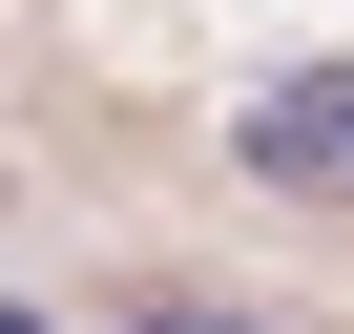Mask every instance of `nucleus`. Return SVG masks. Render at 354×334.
Here are the masks:
<instances>
[{
	"mask_svg": "<svg viewBox=\"0 0 354 334\" xmlns=\"http://www.w3.org/2000/svg\"><path fill=\"white\" fill-rule=\"evenodd\" d=\"M0 334H42V313H0Z\"/></svg>",
	"mask_w": 354,
	"mask_h": 334,
	"instance_id": "3",
	"label": "nucleus"
},
{
	"mask_svg": "<svg viewBox=\"0 0 354 334\" xmlns=\"http://www.w3.org/2000/svg\"><path fill=\"white\" fill-rule=\"evenodd\" d=\"M125 334H271V313H125Z\"/></svg>",
	"mask_w": 354,
	"mask_h": 334,
	"instance_id": "2",
	"label": "nucleus"
},
{
	"mask_svg": "<svg viewBox=\"0 0 354 334\" xmlns=\"http://www.w3.org/2000/svg\"><path fill=\"white\" fill-rule=\"evenodd\" d=\"M250 188H313V209H354V63H292V84H250Z\"/></svg>",
	"mask_w": 354,
	"mask_h": 334,
	"instance_id": "1",
	"label": "nucleus"
}]
</instances>
